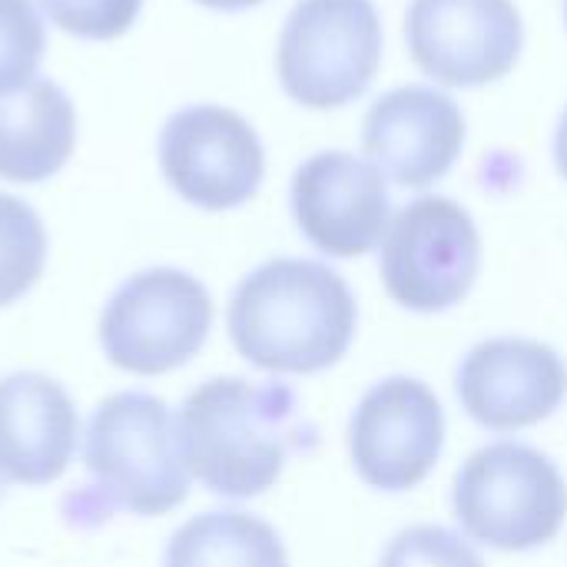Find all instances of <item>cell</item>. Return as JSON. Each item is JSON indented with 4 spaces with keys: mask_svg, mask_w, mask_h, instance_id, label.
<instances>
[{
    "mask_svg": "<svg viewBox=\"0 0 567 567\" xmlns=\"http://www.w3.org/2000/svg\"><path fill=\"white\" fill-rule=\"evenodd\" d=\"M176 439L199 485L243 502L269 492L296 455L312 452L316 425L286 382L219 375L186 395Z\"/></svg>",
    "mask_w": 567,
    "mask_h": 567,
    "instance_id": "1",
    "label": "cell"
},
{
    "mask_svg": "<svg viewBox=\"0 0 567 567\" xmlns=\"http://www.w3.org/2000/svg\"><path fill=\"white\" fill-rule=\"evenodd\" d=\"M226 326L249 365L272 375H316L349 352L359 302L332 266L279 256L243 276Z\"/></svg>",
    "mask_w": 567,
    "mask_h": 567,
    "instance_id": "2",
    "label": "cell"
},
{
    "mask_svg": "<svg viewBox=\"0 0 567 567\" xmlns=\"http://www.w3.org/2000/svg\"><path fill=\"white\" fill-rule=\"evenodd\" d=\"M83 465L90 492L76 512H130L140 518L169 515L189 495V468L179 452L176 419L159 395L116 392L103 399L86 425Z\"/></svg>",
    "mask_w": 567,
    "mask_h": 567,
    "instance_id": "3",
    "label": "cell"
},
{
    "mask_svg": "<svg viewBox=\"0 0 567 567\" xmlns=\"http://www.w3.org/2000/svg\"><path fill=\"white\" fill-rule=\"evenodd\" d=\"M452 512L462 532L495 551L545 548L567 522V478L535 445L492 442L472 452L452 485Z\"/></svg>",
    "mask_w": 567,
    "mask_h": 567,
    "instance_id": "4",
    "label": "cell"
},
{
    "mask_svg": "<svg viewBox=\"0 0 567 567\" xmlns=\"http://www.w3.org/2000/svg\"><path fill=\"white\" fill-rule=\"evenodd\" d=\"M382 66V17L372 0H299L279 33L276 73L306 110L355 103Z\"/></svg>",
    "mask_w": 567,
    "mask_h": 567,
    "instance_id": "5",
    "label": "cell"
},
{
    "mask_svg": "<svg viewBox=\"0 0 567 567\" xmlns=\"http://www.w3.org/2000/svg\"><path fill=\"white\" fill-rule=\"evenodd\" d=\"M382 286L409 312L435 316L458 306L482 272V236L472 213L449 196L402 206L379 246Z\"/></svg>",
    "mask_w": 567,
    "mask_h": 567,
    "instance_id": "6",
    "label": "cell"
},
{
    "mask_svg": "<svg viewBox=\"0 0 567 567\" xmlns=\"http://www.w3.org/2000/svg\"><path fill=\"white\" fill-rule=\"evenodd\" d=\"M209 289L173 266L130 276L103 306V355L130 375H163L186 365L209 339Z\"/></svg>",
    "mask_w": 567,
    "mask_h": 567,
    "instance_id": "7",
    "label": "cell"
},
{
    "mask_svg": "<svg viewBox=\"0 0 567 567\" xmlns=\"http://www.w3.org/2000/svg\"><path fill=\"white\" fill-rule=\"evenodd\" d=\"M159 169L176 196L223 213L249 203L266 179V150L256 126L229 106L193 103L159 130Z\"/></svg>",
    "mask_w": 567,
    "mask_h": 567,
    "instance_id": "8",
    "label": "cell"
},
{
    "mask_svg": "<svg viewBox=\"0 0 567 567\" xmlns=\"http://www.w3.org/2000/svg\"><path fill=\"white\" fill-rule=\"evenodd\" d=\"M355 475L375 492L419 488L445 452V409L429 382L389 375L355 405L346 432Z\"/></svg>",
    "mask_w": 567,
    "mask_h": 567,
    "instance_id": "9",
    "label": "cell"
},
{
    "mask_svg": "<svg viewBox=\"0 0 567 567\" xmlns=\"http://www.w3.org/2000/svg\"><path fill=\"white\" fill-rule=\"evenodd\" d=\"M405 43L425 76L442 86L475 90L518 66L525 23L515 0H412Z\"/></svg>",
    "mask_w": 567,
    "mask_h": 567,
    "instance_id": "10",
    "label": "cell"
},
{
    "mask_svg": "<svg viewBox=\"0 0 567 567\" xmlns=\"http://www.w3.org/2000/svg\"><path fill=\"white\" fill-rule=\"evenodd\" d=\"M289 206L299 233L332 259H359L379 249L392 223L385 173L349 150L309 156L292 176Z\"/></svg>",
    "mask_w": 567,
    "mask_h": 567,
    "instance_id": "11",
    "label": "cell"
},
{
    "mask_svg": "<svg viewBox=\"0 0 567 567\" xmlns=\"http://www.w3.org/2000/svg\"><path fill=\"white\" fill-rule=\"evenodd\" d=\"M455 392L488 432H522L551 419L567 395V362L542 339L495 336L472 346L455 369Z\"/></svg>",
    "mask_w": 567,
    "mask_h": 567,
    "instance_id": "12",
    "label": "cell"
},
{
    "mask_svg": "<svg viewBox=\"0 0 567 567\" xmlns=\"http://www.w3.org/2000/svg\"><path fill=\"white\" fill-rule=\"evenodd\" d=\"M465 113L439 86H395L362 120V150L405 189H425L452 173L465 150Z\"/></svg>",
    "mask_w": 567,
    "mask_h": 567,
    "instance_id": "13",
    "label": "cell"
},
{
    "mask_svg": "<svg viewBox=\"0 0 567 567\" xmlns=\"http://www.w3.org/2000/svg\"><path fill=\"white\" fill-rule=\"evenodd\" d=\"M80 415L66 389L43 372L0 379V478L40 488L73 462Z\"/></svg>",
    "mask_w": 567,
    "mask_h": 567,
    "instance_id": "14",
    "label": "cell"
},
{
    "mask_svg": "<svg viewBox=\"0 0 567 567\" xmlns=\"http://www.w3.org/2000/svg\"><path fill=\"white\" fill-rule=\"evenodd\" d=\"M76 146V110L60 83L33 76L0 96V179L43 183L56 176Z\"/></svg>",
    "mask_w": 567,
    "mask_h": 567,
    "instance_id": "15",
    "label": "cell"
},
{
    "mask_svg": "<svg viewBox=\"0 0 567 567\" xmlns=\"http://www.w3.org/2000/svg\"><path fill=\"white\" fill-rule=\"evenodd\" d=\"M163 567H289L282 535L236 508L203 512L173 532Z\"/></svg>",
    "mask_w": 567,
    "mask_h": 567,
    "instance_id": "16",
    "label": "cell"
},
{
    "mask_svg": "<svg viewBox=\"0 0 567 567\" xmlns=\"http://www.w3.org/2000/svg\"><path fill=\"white\" fill-rule=\"evenodd\" d=\"M47 266V229L37 209L0 193V309L23 299Z\"/></svg>",
    "mask_w": 567,
    "mask_h": 567,
    "instance_id": "17",
    "label": "cell"
},
{
    "mask_svg": "<svg viewBox=\"0 0 567 567\" xmlns=\"http://www.w3.org/2000/svg\"><path fill=\"white\" fill-rule=\"evenodd\" d=\"M47 30L33 0H0V96L27 86L43 60Z\"/></svg>",
    "mask_w": 567,
    "mask_h": 567,
    "instance_id": "18",
    "label": "cell"
},
{
    "mask_svg": "<svg viewBox=\"0 0 567 567\" xmlns=\"http://www.w3.org/2000/svg\"><path fill=\"white\" fill-rule=\"evenodd\" d=\"M379 567H485L468 535L445 525H412L382 551Z\"/></svg>",
    "mask_w": 567,
    "mask_h": 567,
    "instance_id": "19",
    "label": "cell"
},
{
    "mask_svg": "<svg viewBox=\"0 0 567 567\" xmlns=\"http://www.w3.org/2000/svg\"><path fill=\"white\" fill-rule=\"evenodd\" d=\"M47 17L70 37L80 40H116L136 17L143 0H40Z\"/></svg>",
    "mask_w": 567,
    "mask_h": 567,
    "instance_id": "20",
    "label": "cell"
},
{
    "mask_svg": "<svg viewBox=\"0 0 567 567\" xmlns=\"http://www.w3.org/2000/svg\"><path fill=\"white\" fill-rule=\"evenodd\" d=\"M555 166H558L561 179H567V106L558 120V130H555Z\"/></svg>",
    "mask_w": 567,
    "mask_h": 567,
    "instance_id": "21",
    "label": "cell"
},
{
    "mask_svg": "<svg viewBox=\"0 0 567 567\" xmlns=\"http://www.w3.org/2000/svg\"><path fill=\"white\" fill-rule=\"evenodd\" d=\"M196 3H203V7H209V10H219V13H239V10L259 7L262 0H196Z\"/></svg>",
    "mask_w": 567,
    "mask_h": 567,
    "instance_id": "22",
    "label": "cell"
},
{
    "mask_svg": "<svg viewBox=\"0 0 567 567\" xmlns=\"http://www.w3.org/2000/svg\"><path fill=\"white\" fill-rule=\"evenodd\" d=\"M565 23H567V0H565Z\"/></svg>",
    "mask_w": 567,
    "mask_h": 567,
    "instance_id": "23",
    "label": "cell"
}]
</instances>
